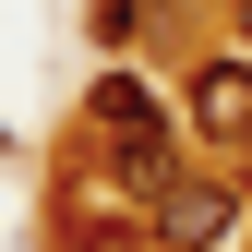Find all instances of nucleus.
I'll use <instances>...</instances> for the list:
<instances>
[{
    "label": "nucleus",
    "instance_id": "2",
    "mask_svg": "<svg viewBox=\"0 0 252 252\" xmlns=\"http://www.w3.org/2000/svg\"><path fill=\"white\" fill-rule=\"evenodd\" d=\"M240 228V192H228V168H180L168 192H156V240L168 252H216Z\"/></svg>",
    "mask_w": 252,
    "mask_h": 252
},
{
    "label": "nucleus",
    "instance_id": "1",
    "mask_svg": "<svg viewBox=\"0 0 252 252\" xmlns=\"http://www.w3.org/2000/svg\"><path fill=\"white\" fill-rule=\"evenodd\" d=\"M180 120L204 132V156H252V48H204L180 84Z\"/></svg>",
    "mask_w": 252,
    "mask_h": 252
},
{
    "label": "nucleus",
    "instance_id": "3",
    "mask_svg": "<svg viewBox=\"0 0 252 252\" xmlns=\"http://www.w3.org/2000/svg\"><path fill=\"white\" fill-rule=\"evenodd\" d=\"M84 132H96V144H168V96H156L144 72H96V96H84Z\"/></svg>",
    "mask_w": 252,
    "mask_h": 252
},
{
    "label": "nucleus",
    "instance_id": "5",
    "mask_svg": "<svg viewBox=\"0 0 252 252\" xmlns=\"http://www.w3.org/2000/svg\"><path fill=\"white\" fill-rule=\"evenodd\" d=\"M240 48H252V0H240Z\"/></svg>",
    "mask_w": 252,
    "mask_h": 252
},
{
    "label": "nucleus",
    "instance_id": "4",
    "mask_svg": "<svg viewBox=\"0 0 252 252\" xmlns=\"http://www.w3.org/2000/svg\"><path fill=\"white\" fill-rule=\"evenodd\" d=\"M156 12H168V0H96V36H108V48H132Z\"/></svg>",
    "mask_w": 252,
    "mask_h": 252
}]
</instances>
